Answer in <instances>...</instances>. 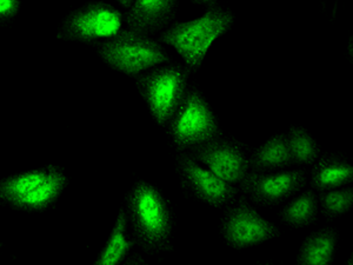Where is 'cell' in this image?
Returning <instances> with one entry per match:
<instances>
[{
    "label": "cell",
    "mask_w": 353,
    "mask_h": 265,
    "mask_svg": "<svg viewBox=\"0 0 353 265\" xmlns=\"http://www.w3.org/2000/svg\"><path fill=\"white\" fill-rule=\"evenodd\" d=\"M126 202L137 243L148 253L171 249L172 217L161 191L150 183L138 181Z\"/></svg>",
    "instance_id": "obj_1"
},
{
    "label": "cell",
    "mask_w": 353,
    "mask_h": 265,
    "mask_svg": "<svg viewBox=\"0 0 353 265\" xmlns=\"http://www.w3.org/2000/svg\"><path fill=\"white\" fill-rule=\"evenodd\" d=\"M234 17L230 10L212 6L193 21L174 23L161 33L159 41L172 46L189 70L201 68L210 46L232 28Z\"/></svg>",
    "instance_id": "obj_2"
},
{
    "label": "cell",
    "mask_w": 353,
    "mask_h": 265,
    "mask_svg": "<svg viewBox=\"0 0 353 265\" xmlns=\"http://www.w3.org/2000/svg\"><path fill=\"white\" fill-rule=\"evenodd\" d=\"M98 53L110 68L131 77L170 61L169 53L158 41L130 28L98 45Z\"/></svg>",
    "instance_id": "obj_3"
},
{
    "label": "cell",
    "mask_w": 353,
    "mask_h": 265,
    "mask_svg": "<svg viewBox=\"0 0 353 265\" xmlns=\"http://www.w3.org/2000/svg\"><path fill=\"white\" fill-rule=\"evenodd\" d=\"M189 68L171 64L137 78V88L158 124L169 123L188 92Z\"/></svg>",
    "instance_id": "obj_4"
},
{
    "label": "cell",
    "mask_w": 353,
    "mask_h": 265,
    "mask_svg": "<svg viewBox=\"0 0 353 265\" xmlns=\"http://www.w3.org/2000/svg\"><path fill=\"white\" fill-rule=\"evenodd\" d=\"M219 126L209 103L197 90H188L169 121V133L176 149H190L219 136Z\"/></svg>",
    "instance_id": "obj_5"
},
{
    "label": "cell",
    "mask_w": 353,
    "mask_h": 265,
    "mask_svg": "<svg viewBox=\"0 0 353 265\" xmlns=\"http://www.w3.org/2000/svg\"><path fill=\"white\" fill-rule=\"evenodd\" d=\"M121 25L123 14L112 5L90 3L66 17L58 37L61 41L79 43L106 41L121 31Z\"/></svg>",
    "instance_id": "obj_6"
},
{
    "label": "cell",
    "mask_w": 353,
    "mask_h": 265,
    "mask_svg": "<svg viewBox=\"0 0 353 265\" xmlns=\"http://www.w3.org/2000/svg\"><path fill=\"white\" fill-rule=\"evenodd\" d=\"M221 235L233 249H248L279 236L276 225L261 217L246 201L228 210L221 222Z\"/></svg>",
    "instance_id": "obj_7"
},
{
    "label": "cell",
    "mask_w": 353,
    "mask_h": 265,
    "mask_svg": "<svg viewBox=\"0 0 353 265\" xmlns=\"http://www.w3.org/2000/svg\"><path fill=\"white\" fill-rule=\"evenodd\" d=\"M176 169L186 189L201 202L213 208L229 204L237 195V189L221 179L211 170L204 169L189 155L176 158Z\"/></svg>",
    "instance_id": "obj_8"
},
{
    "label": "cell",
    "mask_w": 353,
    "mask_h": 265,
    "mask_svg": "<svg viewBox=\"0 0 353 265\" xmlns=\"http://www.w3.org/2000/svg\"><path fill=\"white\" fill-rule=\"evenodd\" d=\"M190 149L192 158L230 184H239L249 173V159L233 141L216 137Z\"/></svg>",
    "instance_id": "obj_9"
},
{
    "label": "cell",
    "mask_w": 353,
    "mask_h": 265,
    "mask_svg": "<svg viewBox=\"0 0 353 265\" xmlns=\"http://www.w3.org/2000/svg\"><path fill=\"white\" fill-rule=\"evenodd\" d=\"M239 184L241 189L258 204L274 205L303 189L306 184V176L303 170L276 173H248Z\"/></svg>",
    "instance_id": "obj_10"
},
{
    "label": "cell",
    "mask_w": 353,
    "mask_h": 265,
    "mask_svg": "<svg viewBox=\"0 0 353 265\" xmlns=\"http://www.w3.org/2000/svg\"><path fill=\"white\" fill-rule=\"evenodd\" d=\"M176 0H134L125 13L130 30L141 35H153L172 21Z\"/></svg>",
    "instance_id": "obj_11"
},
{
    "label": "cell",
    "mask_w": 353,
    "mask_h": 265,
    "mask_svg": "<svg viewBox=\"0 0 353 265\" xmlns=\"http://www.w3.org/2000/svg\"><path fill=\"white\" fill-rule=\"evenodd\" d=\"M68 185V177L63 170L48 165V176L44 181L18 202L14 208L24 211H41L59 198Z\"/></svg>",
    "instance_id": "obj_12"
},
{
    "label": "cell",
    "mask_w": 353,
    "mask_h": 265,
    "mask_svg": "<svg viewBox=\"0 0 353 265\" xmlns=\"http://www.w3.org/2000/svg\"><path fill=\"white\" fill-rule=\"evenodd\" d=\"M353 181V166L338 156H326L314 165L311 177L313 189L329 191Z\"/></svg>",
    "instance_id": "obj_13"
},
{
    "label": "cell",
    "mask_w": 353,
    "mask_h": 265,
    "mask_svg": "<svg viewBox=\"0 0 353 265\" xmlns=\"http://www.w3.org/2000/svg\"><path fill=\"white\" fill-rule=\"evenodd\" d=\"M293 164L286 135H276L259 146L249 159V170L266 173Z\"/></svg>",
    "instance_id": "obj_14"
},
{
    "label": "cell",
    "mask_w": 353,
    "mask_h": 265,
    "mask_svg": "<svg viewBox=\"0 0 353 265\" xmlns=\"http://www.w3.org/2000/svg\"><path fill=\"white\" fill-rule=\"evenodd\" d=\"M337 238V233L329 228L311 233L299 249L298 264L329 265L332 262Z\"/></svg>",
    "instance_id": "obj_15"
},
{
    "label": "cell",
    "mask_w": 353,
    "mask_h": 265,
    "mask_svg": "<svg viewBox=\"0 0 353 265\" xmlns=\"http://www.w3.org/2000/svg\"><path fill=\"white\" fill-rule=\"evenodd\" d=\"M48 173V166H45L6 177L0 181V199L14 206L44 181Z\"/></svg>",
    "instance_id": "obj_16"
},
{
    "label": "cell",
    "mask_w": 353,
    "mask_h": 265,
    "mask_svg": "<svg viewBox=\"0 0 353 265\" xmlns=\"http://www.w3.org/2000/svg\"><path fill=\"white\" fill-rule=\"evenodd\" d=\"M126 224L128 218L124 210L119 211L109 239L104 245L99 256L97 258L96 265H118L124 261L130 250L132 249L134 242L126 239Z\"/></svg>",
    "instance_id": "obj_17"
},
{
    "label": "cell",
    "mask_w": 353,
    "mask_h": 265,
    "mask_svg": "<svg viewBox=\"0 0 353 265\" xmlns=\"http://www.w3.org/2000/svg\"><path fill=\"white\" fill-rule=\"evenodd\" d=\"M318 198L312 190H307L286 205L281 213V221L293 228H304L316 221Z\"/></svg>",
    "instance_id": "obj_18"
},
{
    "label": "cell",
    "mask_w": 353,
    "mask_h": 265,
    "mask_svg": "<svg viewBox=\"0 0 353 265\" xmlns=\"http://www.w3.org/2000/svg\"><path fill=\"white\" fill-rule=\"evenodd\" d=\"M288 141L293 164H312L313 161H317L319 146L305 129L301 126L291 128Z\"/></svg>",
    "instance_id": "obj_19"
},
{
    "label": "cell",
    "mask_w": 353,
    "mask_h": 265,
    "mask_svg": "<svg viewBox=\"0 0 353 265\" xmlns=\"http://www.w3.org/2000/svg\"><path fill=\"white\" fill-rule=\"evenodd\" d=\"M321 211L326 217H339L349 213L353 204L352 188L333 189L321 195Z\"/></svg>",
    "instance_id": "obj_20"
},
{
    "label": "cell",
    "mask_w": 353,
    "mask_h": 265,
    "mask_svg": "<svg viewBox=\"0 0 353 265\" xmlns=\"http://www.w3.org/2000/svg\"><path fill=\"white\" fill-rule=\"evenodd\" d=\"M19 0H0V25L13 19L19 12Z\"/></svg>",
    "instance_id": "obj_21"
},
{
    "label": "cell",
    "mask_w": 353,
    "mask_h": 265,
    "mask_svg": "<svg viewBox=\"0 0 353 265\" xmlns=\"http://www.w3.org/2000/svg\"><path fill=\"white\" fill-rule=\"evenodd\" d=\"M193 3L201 5H213L216 4L217 0H192Z\"/></svg>",
    "instance_id": "obj_22"
},
{
    "label": "cell",
    "mask_w": 353,
    "mask_h": 265,
    "mask_svg": "<svg viewBox=\"0 0 353 265\" xmlns=\"http://www.w3.org/2000/svg\"><path fill=\"white\" fill-rule=\"evenodd\" d=\"M117 1H118V3H119V4L123 6V8H131V5H132V3L134 1V0H117Z\"/></svg>",
    "instance_id": "obj_23"
}]
</instances>
